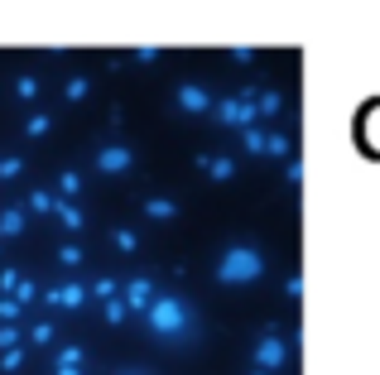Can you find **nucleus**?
<instances>
[{
    "label": "nucleus",
    "mask_w": 380,
    "mask_h": 375,
    "mask_svg": "<svg viewBox=\"0 0 380 375\" xmlns=\"http://www.w3.org/2000/svg\"><path fill=\"white\" fill-rule=\"evenodd\" d=\"M39 298H44L53 313H78V308L92 298V293H87V284H73V280H68V284H53V289H44Z\"/></svg>",
    "instance_id": "423d86ee"
},
{
    "label": "nucleus",
    "mask_w": 380,
    "mask_h": 375,
    "mask_svg": "<svg viewBox=\"0 0 380 375\" xmlns=\"http://www.w3.org/2000/svg\"><path fill=\"white\" fill-rule=\"evenodd\" d=\"M53 217H58V226H63V231H73V236L87 226V217H82V207H78V202H58V207H53Z\"/></svg>",
    "instance_id": "ddd939ff"
},
{
    "label": "nucleus",
    "mask_w": 380,
    "mask_h": 375,
    "mask_svg": "<svg viewBox=\"0 0 380 375\" xmlns=\"http://www.w3.org/2000/svg\"><path fill=\"white\" fill-rule=\"evenodd\" d=\"M270 159H293V135L284 130H270V149H265Z\"/></svg>",
    "instance_id": "f3484780"
},
{
    "label": "nucleus",
    "mask_w": 380,
    "mask_h": 375,
    "mask_svg": "<svg viewBox=\"0 0 380 375\" xmlns=\"http://www.w3.org/2000/svg\"><path fill=\"white\" fill-rule=\"evenodd\" d=\"M24 226H29L24 221V207H5L0 212V236H24Z\"/></svg>",
    "instance_id": "2eb2a0df"
},
{
    "label": "nucleus",
    "mask_w": 380,
    "mask_h": 375,
    "mask_svg": "<svg viewBox=\"0 0 380 375\" xmlns=\"http://www.w3.org/2000/svg\"><path fill=\"white\" fill-rule=\"evenodd\" d=\"M217 125H231V130H251V125H260V116H255V101L241 92V96H212V111H207Z\"/></svg>",
    "instance_id": "20e7f679"
},
{
    "label": "nucleus",
    "mask_w": 380,
    "mask_h": 375,
    "mask_svg": "<svg viewBox=\"0 0 380 375\" xmlns=\"http://www.w3.org/2000/svg\"><path fill=\"white\" fill-rule=\"evenodd\" d=\"M101 313H106V322H111V327H120V322H125V318H130V313H125V303H120V298H106V303H101Z\"/></svg>",
    "instance_id": "a878e982"
},
{
    "label": "nucleus",
    "mask_w": 380,
    "mask_h": 375,
    "mask_svg": "<svg viewBox=\"0 0 380 375\" xmlns=\"http://www.w3.org/2000/svg\"><path fill=\"white\" fill-rule=\"evenodd\" d=\"M39 293H44V289H39L34 280H19V284H15V293H10V298H19V303L29 308V303H39Z\"/></svg>",
    "instance_id": "393cba45"
},
{
    "label": "nucleus",
    "mask_w": 380,
    "mask_h": 375,
    "mask_svg": "<svg viewBox=\"0 0 380 375\" xmlns=\"http://www.w3.org/2000/svg\"><path fill=\"white\" fill-rule=\"evenodd\" d=\"M87 293H92V298H101V303H106V298H120V280H111V275H101V280H96L92 289H87Z\"/></svg>",
    "instance_id": "5701e85b"
},
{
    "label": "nucleus",
    "mask_w": 380,
    "mask_h": 375,
    "mask_svg": "<svg viewBox=\"0 0 380 375\" xmlns=\"http://www.w3.org/2000/svg\"><path fill=\"white\" fill-rule=\"evenodd\" d=\"M53 375H82V366H53Z\"/></svg>",
    "instance_id": "e433bc0d"
},
{
    "label": "nucleus",
    "mask_w": 380,
    "mask_h": 375,
    "mask_svg": "<svg viewBox=\"0 0 380 375\" xmlns=\"http://www.w3.org/2000/svg\"><path fill=\"white\" fill-rule=\"evenodd\" d=\"M87 96H92V77H87V73H73V77L63 82V101H73V106H82Z\"/></svg>",
    "instance_id": "4468645a"
},
{
    "label": "nucleus",
    "mask_w": 380,
    "mask_h": 375,
    "mask_svg": "<svg viewBox=\"0 0 380 375\" xmlns=\"http://www.w3.org/2000/svg\"><path fill=\"white\" fill-rule=\"evenodd\" d=\"M212 275H217V284L246 289V284H260L270 275V255H265L260 246H251V241H231V246H221Z\"/></svg>",
    "instance_id": "f03ea898"
},
{
    "label": "nucleus",
    "mask_w": 380,
    "mask_h": 375,
    "mask_svg": "<svg viewBox=\"0 0 380 375\" xmlns=\"http://www.w3.org/2000/svg\"><path fill=\"white\" fill-rule=\"evenodd\" d=\"M0 366H5V371H19V366H24V347H15V351H0Z\"/></svg>",
    "instance_id": "473e14b6"
},
{
    "label": "nucleus",
    "mask_w": 380,
    "mask_h": 375,
    "mask_svg": "<svg viewBox=\"0 0 380 375\" xmlns=\"http://www.w3.org/2000/svg\"><path fill=\"white\" fill-rule=\"evenodd\" d=\"M140 212H145L150 221H179V202H169V197H145Z\"/></svg>",
    "instance_id": "f8f14e48"
},
{
    "label": "nucleus",
    "mask_w": 380,
    "mask_h": 375,
    "mask_svg": "<svg viewBox=\"0 0 380 375\" xmlns=\"http://www.w3.org/2000/svg\"><path fill=\"white\" fill-rule=\"evenodd\" d=\"M174 106H179L183 116H207V111H212V92L197 87V82H183V87H174Z\"/></svg>",
    "instance_id": "6e6552de"
},
{
    "label": "nucleus",
    "mask_w": 380,
    "mask_h": 375,
    "mask_svg": "<svg viewBox=\"0 0 380 375\" xmlns=\"http://www.w3.org/2000/svg\"><path fill=\"white\" fill-rule=\"evenodd\" d=\"M251 361H255V371H270L280 375L289 366V337L280 327H265V332H255V342H251Z\"/></svg>",
    "instance_id": "7ed1b4c3"
},
{
    "label": "nucleus",
    "mask_w": 380,
    "mask_h": 375,
    "mask_svg": "<svg viewBox=\"0 0 380 375\" xmlns=\"http://www.w3.org/2000/svg\"><path fill=\"white\" fill-rule=\"evenodd\" d=\"M251 375H270V371H251Z\"/></svg>",
    "instance_id": "58836bf2"
},
{
    "label": "nucleus",
    "mask_w": 380,
    "mask_h": 375,
    "mask_svg": "<svg viewBox=\"0 0 380 375\" xmlns=\"http://www.w3.org/2000/svg\"><path fill=\"white\" fill-rule=\"evenodd\" d=\"M19 342H24V332H19L15 322H0V351H15Z\"/></svg>",
    "instance_id": "cd10ccee"
},
{
    "label": "nucleus",
    "mask_w": 380,
    "mask_h": 375,
    "mask_svg": "<svg viewBox=\"0 0 380 375\" xmlns=\"http://www.w3.org/2000/svg\"><path fill=\"white\" fill-rule=\"evenodd\" d=\"M96 169H101V174H130V169H135V149L106 140V145H96Z\"/></svg>",
    "instance_id": "0eeeda50"
},
{
    "label": "nucleus",
    "mask_w": 380,
    "mask_h": 375,
    "mask_svg": "<svg viewBox=\"0 0 380 375\" xmlns=\"http://www.w3.org/2000/svg\"><path fill=\"white\" fill-rule=\"evenodd\" d=\"M145 327L159 347H188L197 342V313L183 293H154V303L145 308Z\"/></svg>",
    "instance_id": "f257e3e1"
},
{
    "label": "nucleus",
    "mask_w": 380,
    "mask_h": 375,
    "mask_svg": "<svg viewBox=\"0 0 380 375\" xmlns=\"http://www.w3.org/2000/svg\"><path fill=\"white\" fill-rule=\"evenodd\" d=\"M130 58H135V63H159V48H135Z\"/></svg>",
    "instance_id": "f704fd0d"
},
{
    "label": "nucleus",
    "mask_w": 380,
    "mask_h": 375,
    "mask_svg": "<svg viewBox=\"0 0 380 375\" xmlns=\"http://www.w3.org/2000/svg\"><path fill=\"white\" fill-rule=\"evenodd\" d=\"M154 293H159V284L150 280V275H130V280H120V303H125V313H140V318H145V308L154 303Z\"/></svg>",
    "instance_id": "39448f33"
},
{
    "label": "nucleus",
    "mask_w": 380,
    "mask_h": 375,
    "mask_svg": "<svg viewBox=\"0 0 380 375\" xmlns=\"http://www.w3.org/2000/svg\"><path fill=\"white\" fill-rule=\"evenodd\" d=\"M116 375H145V371H116Z\"/></svg>",
    "instance_id": "4c0bfd02"
},
{
    "label": "nucleus",
    "mask_w": 380,
    "mask_h": 375,
    "mask_svg": "<svg viewBox=\"0 0 380 375\" xmlns=\"http://www.w3.org/2000/svg\"><path fill=\"white\" fill-rule=\"evenodd\" d=\"M53 260H58L63 270H78L87 255H82V246H73V241H68V246H58V255H53Z\"/></svg>",
    "instance_id": "412c9836"
},
{
    "label": "nucleus",
    "mask_w": 380,
    "mask_h": 375,
    "mask_svg": "<svg viewBox=\"0 0 380 375\" xmlns=\"http://www.w3.org/2000/svg\"><path fill=\"white\" fill-rule=\"evenodd\" d=\"M111 241H116V250H125V255H135V250H140V236H135L130 226H116V231H111Z\"/></svg>",
    "instance_id": "aec40b11"
},
{
    "label": "nucleus",
    "mask_w": 380,
    "mask_h": 375,
    "mask_svg": "<svg viewBox=\"0 0 380 375\" xmlns=\"http://www.w3.org/2000/svg\"><path fill=\"white\" fill-rule=\"evenodd\" d=\"M284 298H293V303L303 298V275H289L284 280Z\"/></svg>",
    "instance_id": "72a5a7b5"
},
{
    "label": "nucleus",
    "mask_w": 380,
    "mask_h": 375,
    "mask_svg": "<svg viewBox=\"0 0 380 375\" xmlns=\"http://www.w3.org/2000/svg\"><path fill=\"white\" fill-rule=\"evenodd\" d=\"M53 207H58V197H53L48 188H34V192H29V212H53Z\"/></svg>",
    "instance_id": "b1692460"
},
{
    "label": "nucleus",
    "mask_w": 380,
    "mask_h": 375,
    "mask_svg": "<svg viewBox=\"0 0 380 375\" xmlns=\"http://www.w3.org/2000/svg\"><path fill=\"white\" fill-rule=\"evenodd\" d=\"M53 188L63 192V202H73V197L82 192V174H78V169H63V174L53 179Z\"/></svg>",
    "instance_id": "dca6fc26"
},
{
    "label": "nucleus",
    "mask_w": 380,
    "mask_h": 375,
    "mask_svg": "<svg viewBox=\"0 0 380 375\" xmlns=\"http://www.w3.org/2000/svg\"><path fill=\"white\" fill-rule=\"evenodd\" d=\"M53 366H82V347H53Z\"/></svg>",
    "instance_id": "bb28decb"
},
{
    "label": "nucleus",
    "mask_w": 380,
    "mask_h": 375,
    "mask_svg": "<svg viewBox=\"0 0 380 375\" xmlns=\"http://www.w3.org/2000/svg\"><path fill=\"white\" fill-rule=\"evenodd\" d=\"M241 149H246L251 159H265V149H270V130H265V125H251V130H241Z\"/></svg>",
    "instance_id": "9b49d317"
},
{
    "label": "nucleus",
    "mask_w": 380,
    "mask_h": 375,
    "mask_svg": "<svg viewBox=\"0 0 380 375\" xmlns=\"http://www.w3.org/2000/svg\"><path fill=\"white\" fill-rule=\"evenodd\" d=\"M29 342H34V347H53V342H58V327H53V322H34V327H29Z\"/></svg>",
    "instance_id": "4be33fe9"
},
{
    "label": "nucleus",
    "mask_w": 380,
    "mask_h": 375,
    "mask_svg": "<svg viewBox=\"0 0 380 375\" xmlns=\"http://www.w3.org/2000/svg\"><path fill=\"white\" fill-rule=\"evenodd\" d=\"M48 130H53V116H48V111L24 116V135H29V140H39V135H48Z\"/></svg>",
    "instance_id": "a211bd4d"
},
{
    "label": "nucleus",
    "mask_w": 380,
    "mask_h": 375,
    "mask_svg": "<svg viewBox=\"0 0 380 375\" xmlns=\"http://www.w3.org/2000/svg\"><path fill=\"white\" fill-rule=\"evenodd\" d=\"M24 280V275H19V270H15V265H10V270H0V298H10V293H15V284Z\"/></svg>",
    "instance_id": "7c9ffc66"
},
{
    "label": "nucleus",
    "mask_w": 380,
    "mask_h": 375,
    "mask_svg": "<svg viewBox=\"0 0 380 375\" xmlns=\"http://www.w3.org/2000/svg\"><path fill=\"white\" fill-rule=\"evenodd\" d=\"M19 174H24V159H19V154L0 159V179H19Z\"/></svg>",
    "instance_id": "2f4dec72"
},
{
    "label": "nucleus",
    "mask_w": 380,
    "mask_h": 375,
    "mask_svg": "<svg viewBox=\"0 0 380 375\" xmlns=\"http://www.w3.org/2000/svg\"><path fill=\"white\" fill-rule=\"evenodd\" d=\"M246 96L255 101V116H260V120H270V116L284 111V92H275V87H265V92H246Z\"/></svg>",
    "instance_id": "9d476101"
},
{
    "label": "nucleus",
    "mask_w": 380,
    "mask_h": 375,
    "mask_svg": "<svg viewBox=\"0 0 380 375\" xmlns=\"http://www.w3.org/2000/svg\"><path fill=\"white\" fill-rule=\"evenodd\" d=\"M303 183V159L293 154V159H284V188H298Z\"/></svg>",
    "instance_id": "c756f323"
},
{
    "label": "nucleus",
    "mask_w": 380,
    "mask_h": 375,
    "mask_svg": "<svg viewBox=\"0 0 380 375\" xmlns=\"http://www.w3.org/2000/svg\"><path fill=\"white\" fill-rule=\"evenodd\" d=\"M197 164H202V174H207L212 183H231V179H236V159H231V154H202Z\"/></svg>",
    "instance_id": "1a4fd4ad"
},
{
    "label": "nucleus",
    "mask_w": 380,
    "mask_h": 375,
    "mask_svg": "<svg viewBox=\"0 0 380 375\" xmlns=\"http://www.w3.org/2000/svg\"><path fill=\"white\" fill-rule=\"evenodd\" d=\"M226 58H236V63H255V48H226Z\"/></svg>",
    "instance_id": "c9c22d12"
},
{
    "label": "nucleus",
    "mask_w": 380,
    "mask_h": 375,
    "mask_svg": "<svg viewBox=\"0 0 380 375\" xmlns=\"http://www.w3.org/2000/svg\"><path fill=\"white\" fill-rule=\"evenodd\" d=\"M15 96H19V101H39V77H34V73H19V77H15Z\"/></svg>",
    "instance_id": "6ab92c4d"
},
{
    "label": "nucleus",
    "mask_w": 380,
    "mask_h": 375,
    "mask_svg": "<svg viewBox=\"0 0 380 375\" xmlns=\"http://www.w3.org/2000/svg\"><path fill=\"white\" fill-rule=\"evenodd\" d=\"M24 318V303L19 298H0V322H19Z\"/></svg>",
    "instance_id": "c85d7f7f"
}]
</instances>
